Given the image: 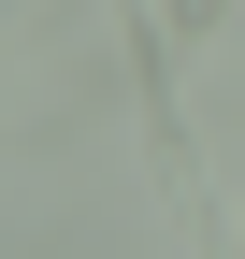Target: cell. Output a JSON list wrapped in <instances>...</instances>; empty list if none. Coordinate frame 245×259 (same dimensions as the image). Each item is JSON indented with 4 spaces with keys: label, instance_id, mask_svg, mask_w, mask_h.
Segmentation results:
<instances>
[{
    "label": "cell",
    "instance_id": "obj_1",
    "mask_svg": "<svg viewBox=\"0 0 245 259\" xmlns=\"http://www.w3.org/2000/svg\"><path fill=\"white\" fill-rule=\"evenodd\" d=\"M159 15H173V29H217V15H231V0H159Z\"/></svg>",
    "mask_w": 245,
    "mask_h": 259
}]
</instances>
